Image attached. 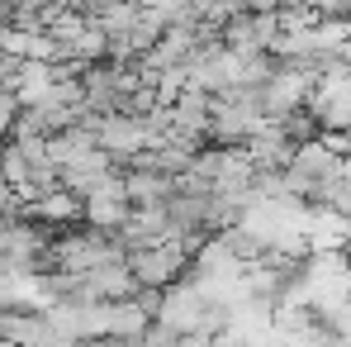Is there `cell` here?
Returning a JSON list of instances; mask_svg holds the SVG:
<instances>
[{
	"mask_svg": "<svg viewBox=\"0 0 351 347\" xmlns=\"http://www.w3.org/2000/svg\"><path fill=\"white\" fill-rule=\"evenodd\" d=\"M128 214H133V200H128V190H123V176L105 181L95 195H86V224H95V229L114 233Z\"/></svg>",
	"mask_w": 351,
	"mask_h": 347,
	"instance_id": "3",
	"label": "cell"
},
{
	"mask_svg": "<svg viewBox=\"0 0 351 347\" xmlns=\"http://www.w3.org/2000/svg\"><path fill=\"white\" fill-rule=\"evenodd\" d=\"M95 133H100V148H105V153H114L119 162H123V157H133L138 148H147V143H152V138H147V124H143L138 115H123V110L100 115Z\"/></svg>",
	"mask_w": 351,
	"mask_h": 347,
	"instance_id": "2",
	"label": "cell"
},
{
	"mask_svg": "<svg viewBox=\"0 0 351 347\" xmlns=\"http://www.w3.org/2000/svg\"><path fill=\"white\" fill-rule=\"evenodd\" d=\"M0 167H5V138H0Z\"/></svg>",
	"mask_w": 351,
	"mask_h": 347,
	"instance_id": "6",
	"label": "cell"
},
{
	"mask_svg": "<svg viewBox=\"0 0 351 347\" xmlns=\"http://www.w3.org/2000/svg\"><path fill=\"white\" fill-rule=\"evenodd\" d=\"M190 247L180 243V238H167V243H143V247H133L128 252V267H133V276L143 281V286H176V281H185V271H190Z\"/></svg>",
	"mask_w": 351,
	"mask_h": 347,
	"instance_id": "1",
	"label": "cell"
},
{
	"mask_svg": "<svg viewBox=\"0 0 351 347\" xmlns=\"http://www.w3.org/2000/svg\"><path fill=\"white\" fill-rule=\"evenodd\" d=\"M271 124H280V128H285V138H290L294 148H299V143L323 138V119L313 115V105H308V100H304V105H294V110H285V115L271 119Z\"/></svg>",
	"mask_w": 351,
	"mask_h": 347,
	"instance_id": "4",
	"label": "cell"
},
{
	"mask_svg": "<svg viewBox=\"0 0 351 347\" xmlns=\"http://www.w3.org/2000/svg\"><path fill=\"white\" fill-rule=\"evenodd\" d=\"M342 162H347V172H351V153H347V157H342Z\"/></svg>",
	"mask_w": 351,
	"mask_h": 347,
	"instance_id": "7",
	"label": "cell"
},
{
	"mask_svg": "<svg viewBox=\"0 0 351 347\" xmlns=\"http://www.w3.org/2000/svg\"><path fill=\"white\" fill-rule=\"evenodd\" d=\"M19 105H24V100H19V91H14V86H0V138H10Z\"/></svg>",
	"mask_w": 351,
	"mask_h": 347,
	"instance_id": "5",
	"label": "cell"
}]
</instances>
